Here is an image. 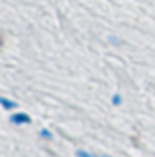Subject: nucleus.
<instances>
[{"instance_id":"1","label":"nucleus","mask_w":155,"mask_h":157,"mask_svg":"<svg viewBox=\"0 0 155 157\" xmlns=\"http://www.w3.org/2000/svg\"><path fill=\"white\" fill-rule=\"evenodd\" d=\"M9 122L15 126H24V124H31V117L24 112H15L9 115Z\"/></svg>"},{"instance_id":"2","label":"nucleus","mask_w":155,"mask_h":157,"mask_svg":"<svg viewBox=\"0 0 155 157\" xmlns=\"http://www.w3.org/2000/svg\"><path fill=\"white\" fill-rule=\"evenodd\" d=\"M0 106H2L4 110H15L18 104H17L15 101H11V99H7V97H2V95H0Z\"/></svg>"},{"instance_id":"3","label":"nucleus","mask_w":155,"mask_h":157,"mask_svg":"<svg viewBox=\"0 0 155 157\" xmlns=\"http://www.w3.org/2000/svg\"><path fill=\"white\" fill-rule=\"evenodd\" d=\"M39 137L44 139V141H53V132L47 130V128H42V130L39 132Z\"/></svg>"},{"instance_id":"4","label":"nucleus","mask_w":155,"mask_h":157,"mask_svg":"<svg viewBox=\"0 0 155 157\" xmlns=\"http://www.w3.org/2000/svg\"><path fill=\"white\" fill-rule=\"evenodd\" d=\"M75 157H100V155L91 154V152H88V150H77V152H75Z\"/></svg>"},{"instance_id":"5","label":"nucleus","mask_w":155,"mask_h":157,"mask_svg":"<svg viewBox=\"0 0 155 157\" xmlns=\"http://www.w3.org/2000/svg\"><path fill=\"white\" fill-rule=\"evenodd\" d=\"M112 104H113V106H120V104H122V95H120V93H115V95L112 97Z\"/></svg>"},{"instance_id":"6","label":"nucleus","mask_w":155,"mask_h":157,"mask_svg":"<svg viewBox=\"0 0 155 157\" xmlns=\"http://www.w3.org/2000/svg\"><path fill=\"white\" fill-rule=\"evenodd\" d=\"M100 157H112V155H100Z\"/></svg>"}]
</instances>
